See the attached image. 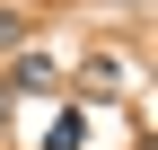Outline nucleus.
<instances>
[{
	"label": "nucleus",
	"mask_w": 158,
	"mask_h": 150,
	"mask_svg": "<svg viewBox=\"0 0 158 150\" xmlns=\"http://www.w3.org/2000/svg\"><path fill=\"white\" fill-rule=\"evenodd\" d=\"M79 88H88V97H114V88H123V71H114L106 53H88V62H79Z\"/></svg>",
	"instance_id": "obj_1"
},
{
	"label": "nucleus",
	"mask_w": 158,
	"mask_h": 150,
	"mask_svg": "<svg viewBox=\"0 0 158 150\" xmlns=\"http://www.w3.org/2000/svg\"><path fill=\"white\" fill-rule=\"evenodd\" d=\"M9 88H53V62L44 53H9Z\"/></svg>",
	"instance_id": "obj_2"
},
{
	"label": "nucleus",
	"mask_w": 158,
	"mask_h": 150,
	"mask_svg": "<svg viewBox=\"0 0 158 150\" xmlns=\"http://www.w3.org/2000/svg\"><path fill=\"white\" fill-rule=\"evenodd\" d=\"M79 141H88V115H79V106H70V115H53V133H44V150H79Z\"/></svg>",
	"instance_id": "obj_3"
},
{
	"label": "nucleus",
	"mask_w": 158,
	"mask_h": 150,
	"mask_svg": "<svg viewBox=\"0 0 158 150\" xmlns=\"http://www.w3.org/2000/svg\"><path fill=\"white\" fill-rule=\"evenodd\" d=\"M0 124H9V88H0Z\"/></svg>",
	"instance_id": "obj_4"
}]
</instances>
